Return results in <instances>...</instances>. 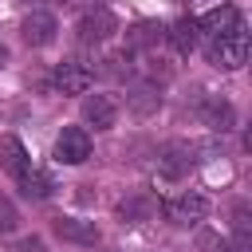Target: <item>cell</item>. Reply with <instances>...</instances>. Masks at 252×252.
<instances>
[{
    "label": "cell",
    "mask_w": 252,
    "mask_h": 252,
    "mask_svg": "<svg viewBox=\"0 0 252 252\" xmlns=\"http://www.w3.org/2000/svg\"><path fill=\"white\" fill-rule=\"evenodd\" d=\"M55 32H59V24H55V16H51V12H43V8L28 12V16H24V24H20V35H24V43H28V47H47V43L55 39Z\"/></svg>",
    "instance_id": "52a82bcc"
},
{
    "label": "cell",
    "mask_w": 252,
    "mask_h": 252,
    "mask_svg": "<svg viewBox=\"0 0 252 252\" xmlns=\"http://www.w3.org/2000/svg\"><path fill=\"white\" fill-rule=\"evenodd\" d=\"M4 63H8V47L0 43V67H4Z\"/></svg>",
    "instance_id": "44dd1931"
},
{
    "label": "cell",
    "mask_w": 252,
    "mask_h": 252,
    "mask_svg": "<svg viewBox=\"0 0 252 252\" xmlns=\"http://www.w3.org/2000/svg\"><path fill=\"white\" fill-rule=\"evenodd\" d=\"M16 224H20V213H16V205L0 193V232H16Z\"/></svg>",
    "instance_id": "e0dca14e"
},
{
    "label": "cell",
    "mask_w": 252,
    "mask_h": 252,
    "mask_svg": "<svg viewBox=\"0 0 252 252\" xmlns=\"http://www.w3.org/2000/svg\"><path fill=\"white\" fill-rule=\"evenodd\" d=\"M209 126L228 130V126H232V106H228V102H213V106H209Z\"/></svg>",
    "instance_id": "2e32d148"
},
{
    "label": "cell",
    "mask_w": 252,
    "mask_h": 252,
    "mask_svg": "<svg viewBox=\"0 0 252 252\" xmlns=\"http://www.w3.org/2000/svg\"><path fill=\"white\" fill-rule=\"evenodd\" d=\"M16 252H47V248H43V240H39V236H28V240H20V248H16Z\"/></svg>",
    "instance_id": "ffe728a7"
},
{
    "label": "cell",
    "mask_w": 252,
    "mask_h": 252,
    "mask_svg": "<svg viewBox=\"0 0 252 252\" xmlns=\"http://www.w3.org/2000/svg\"><path fill=\"white\" fill-rule=\"evenodd\" d=\"M158 213V201L150 197V193H138V197H126L122 205H118V217L122 220H130V224H142V220H150Z\"/></svg>",
    "instance_id": "4fadbf2b"
},
{
    "label": "cell",
    "mask_w": 252,
    "mask_h": 252,
    "mask_svg": "<svg viewBox=\"0 0 252 252\" xmlns=\"http://www.w3.org/2000/svg\"><path fill=\"white\" fill-rule=\"evenodd\" d=\"M0 165H4L12 177H20V173L32 169V158H28V150H24L20 138H4V142H0Z\"/></svg>",
    "instance_id": "8fae6325"
},
{
    "label": "cell",
    "mask_w": 252,
    "mask_h": 252,
    "mask_svg": "<svg viewBox=\"0 0 252 252\" xmlns=\"http://www.w3.org/2000/svg\"><path fill=\"white\" fill-rule=\"evenodd\" d=\"M20 181V189H24V197H32V201H43V197H51V177L47 173H39V169H28V173H20L16 177Z\"/></svg>",
    "instance_id": "5bb4252c"
},
{
    "label": "cell",
    "mask_w": 252,
    "mask_h": 252,
    "mask_svg": "<svg viewBox=\"0 0 252 252\" xmlns=\"http://www.w3.org/2000/svg\"><path fill=\"white\" fill-rule=\"evenodd\" d=\"M75 32H79V39L83 43H102V39H110L114 32H118V20H114V12L110 8H91V12H83L79 16V24H75Z\"/></svg>",
    "instance_id": "5b68a950"
},
{
    "label": "cell",
    "mask_w": 252,
    "mask_h": 252,
    "mask_svg": "<svg viewBox=\"0 0 252 252\" xmlns=\"http://www.w3.org/2000/svg\"><path fill=\"white\" fill-rule=\"evenodd\" d=\"M165 39L173 43L177 55H189V51L197 47V39H201V35H197V20H189V16H185V20H173L169 32H165Z\"/></svg>",
    "instance_id": "7c38bea8"
},
{
    "label": "cell",
    "mask_w": 252,
    "mask_h": 252,
    "mask_svg": "<svg viewBox=\"0 0 252 252\" xmlns=\"http://www.w3.org/2000/svg\"><path fill=\"white\" fill-rule=\"evenodd\" d=\"M244 59H248V28L209 43V63L220 71H236V67H244Z\"/></svg>",
    "instance_id": "6da1fadb"
},
{
    "label": "cell",
    "mask_w": 252,
    "mask_h": 252,
    "mask_svg": "<svg viewBox=\"0 0 252 252\" xmlns=\"http://www.w3.org/2000/svg\"><path fill=\"white\" fill-rule=\"evenodd\" d=\"M217 252H252V236H228V240H220Z\"/></svg>",
    "instance_id": "d6986e66"
},
{
    "label": "cell",
    "mask_w": 252,
    "mask_h": 252,
    "mask_svg": "<svg viewBox=\"0 0 252 252\" xmlns=\"http://www.w3.org/2000/svg\"><path fill=\"white\" fill-rule=\"evenodd\" d=\"M130 106H134L138 114H146V110H158V106H161V94H158V87H150V83H138V87L130 91Z\"/></svg>",
    "instance_id": "9a60e30c"
},
{
    "label": "cell",
    "mask_w": 252,
    "mask_h": 252,
    "mask_svg": "<svg viewBox=\"0 0 252 252\" xmlns=\"http://www.w3.org/2000/svg\"><path fill=\"white\" fill-rule=\"evenodd\" d=\"M193 146L189 142H165L161 146V154H158V173L165 177V181H177V177H185L189 169H193Z\"/></svg>",
    "instance_id": "8992f818"
},
{
    "label": "cell",
    "mask_w": 252,
    "mask_h": 252,
    "mask_svg": "<svg viewBox=\"0 0 252 252\" xmlns=\"http://www.w3.org/2000/svg\"><path fill=\"white\" fill-rule=\"evenodd\" d=\"M91 83H94V71L87 67V63H59L55 67V87L63 91V94H87L91 91Z\"/></svg>",
    "instance_id": "ba28073f"
},
{
    "label": "cell",
    "mask_w": 252,
    "mask_h": 252,
    "mask_svg": "<svg viewBox=\"0 0 252 252\" xmlns=\"http://www.w3.org/2000/svg\"><path fill=\"white\" fill-rule=\"evenodd\" d=\"M55 236L67 240V244H83V248H94L98 244V228L94 220H79V217H55Z\"/></svg>",
    "instance_id": "30bf717a"
},
{
    "label": "cell",
    "mask_w": 252,
    "mask_h": 252,
    "mask_svg": "<svg viewBox=\"0 0 252 252\" xmlns=\"http://www.w3.org/2000/svg\"><path fill=\"white\" fill-rule=\"evenodd\" d=\"M83 122L94 130H110L118 122V102L110 94H87L83 98Z\"/></svg>",
    "instance_id": "9c48e42d"
},
{
    "label": "cell",
    "mask_w": 252,
    "mask_h": 252,
    "mask_svg": "<svg viewBox=\"0 0 252 252\" xmlns=\"http://www.w3.org/2000/svg\"><path fill=\"white\" fill-rule=\"evenodd\" d=\"M161 213H165V220L189 228V224H201V220L209 217V201H205L201 193H177V197H169V201L161 205Z\"/></svg>",
    "instance_id": "277c9868"
},
{
    "label": "cell",
    "mask_w": 252,
    "mask_h": 252,
    "mask_svg": "<svg viewBox=\"0 0 252 252\" xmlns=\"http://www.w3.org/2000/svg\"><path fill=\"white\" fill-rule=\"evenodd\" d=\"M232 232L236 236H252V213H248V205L232 209Z\"/></svg>",
    "instance_id": "ac0fdd59"
},
{
    "label": "cell",
    "mask_w": 252,
    "mask_h": 252,
    "mask_svg": "<svg viewBox=\"0 0 252 252\" xmlns=\"http://www.w3.org/2000/svg\"><path fill=\"white\" fill-rule=\"evenodd\" d=\"M91 158V134L87 126H63L55 138V161L59 165H83Z\"/></svg>",
    "instance_id": "3957f363"
},
{
    "label": "cell",
    "mask_w": 252,
    "mask_h": 252,
    "mask_svg": "<svg viewBox=\"0 0 252 252\" xmlns=\"http://www.w3.org/2000/svg\"><path fill=\"white\" fill-rule=\"evenodd\" d=\"M240 28H244V20H240V12H236L232 4H220V8H213V12H205V16L197 20V35L209 39V43H217V39L240 32Z\"/></svg>",
    "instance_id": "7a4b0ae2"
}]
</instances>
